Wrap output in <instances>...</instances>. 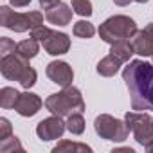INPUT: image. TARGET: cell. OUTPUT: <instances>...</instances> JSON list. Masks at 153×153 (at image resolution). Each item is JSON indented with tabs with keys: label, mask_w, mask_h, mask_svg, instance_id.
<instances>
[{
	"label": "cell",
	"mask_w": 153,
	"mask_h": 153,
	"mask_svg": "<svg viewBox=\"0 0 153 153\" xmlns=\"http://www.w3.org/2000/svg\"><path fill=\"white\" fill-rule=\"evenodd\" d=\"M123 79L131 97V110H153V63L131 59L123 70Z\"/></svg>",
	"instance_id": "obj_1"
},
{
	"label": "cell",
	"mask_w": 153,
	"mask_h": 153,
	"mask_svg": "<svg viewBox=\"0 0 153 153\" xmlns=\"http://www.w3.org/2000/svg\"><path fill=\"white\" fill-rule=\"evenodd\" d=\"M0 72L6 79L9 81H18L24 88H31L36 85L38 74L36 70L29 65V59L20 56L18 52H13L6 58H0Z\"/></svg>",
	"instance_id": "obj_2"
},
{
	"label": "cell",
	"mask_w": 153,
	"mask_h": 153,
	"mask_svg": "<svg viewBox=\"0 0 153 153\" xmlns=\"http://www.w3.org/2000/svg\"><path fill=\"white\" fill-rule=\"evenodd\" d=\"M45 108L58 117H68L76 112H85V101L79 92V88H76L72 85L65 87L58 94H51L45 99Z\"/></svg>",
	"instance_id": "obj_3"
},
{
	"label": "cell",
	"mask_w": 153,
	"mask_h": 153,
	"mask_svg": "<svg viewBox=\"0 0 153 153\" xmlns=\"http://www.w3.org/2000/svg\"><path fill=\"white\" fill-rule=\"evenodd\" d=\"M137 24L133 18L126 16V15H115L106 18L101 27H99V36L103 42L106 43H115L121 40H130L135 33H137Z\"/></svg>",
	"instance_id": "obj_4"
},
{
	"label": "cell",
	"mask_w": 153,
	"mask_h": 153,
	"mask_svg": "<svg viewBox=\"0 0 153 153\" xmlns=\"http://www.w3.org/2000/svg\"><path fill=\"white\" fill-rule=\"evenodd\" d=\"M0 25L15 33H25L38 25H43V15L40 11L15 13L9 6H2L0 7Z\"/></svg>",
	"instance_id": "obj_5"
},
{
	"label": "cell",
	"mask_w": 153,
	"mask_h": 153,
	"mask_svg": "<svg viewBox=\"0 0 153 153\" xmlns=\"http://www.w3.org/2000/svg\"><path fill=\"white\" fill-rule=\"evenodd\" d=\"M31 36L36 38L43 45V49L47 51V54H51V56L67 54L68 49H70V38L65 33L52 31V29H49L45 25H38V27L31 29Z\"/></svg>",
	"instance_id": "obj_6"
},
{
	"label": "cell",
	"mask_w": 153,
	"mask_h": 153,
	"mask_svg": "<svg viewBox=\"0 0 153 153\" xmlns=\"http://www.w3.org/2000/svg\"><path fill=\"white\" fill-rule=\"evenodd\" d=\"M94 130L101 139L112 140V142H123L130 135V128L126 126V123L121 119H115L108 114H101L96 117Z\"/></svg>",
	"instance_id": "obj_7"
},
{
	"label": "cell",
	"mask_w": 153,
	"mask_h": 153,
	"mask_svg": "<svg viewBox=\"0 0 153 153\" xmlns=\"http://www.w3.org/2000/svg\"><path fill=\"white\" fill-rule=\"evenodd\" d=\"M124 123L130 128V131H133L137 144L146 148L153 142V117H149L148 112H128L124 115Z\"/></svg>",
	"instance_id": "obj_8"
},
{
	"label": "cell",
	"mask_w": 153,
	"mask_h": 153,
	"mask_svg": "<svg viewBox=\"0 0 153 153\" xmlns=\"http://www.w3.org/2000/svg\"><path fill=\"white\" fill-rule=\"evenodd\" d=\"M63 117H58V115H52V117H47L43 121L38 123L36 126V135L38 139L42 140H56V139H61L65 130H67V123L61 121Z\"/></svg>",
	"instance_id": "obj_9"
},
{
	"label": "cell",
	"mask_w": 153,
	"mask_h": 153,
	"mask_svg": "<svg viewBox=\"0 0 153 153\" xmlns=\"http://www.w3.org/2000/svg\"><path fill=\"white\" fill-rule=\"evenodd\" d=\"M45 72H47V78L52 83H56V85H59L63 88L68 87V85H72L74 70H72V67L67 61H51L47 65Z\"/></svg>",
	"instance_id": "obj_10"
},
{
	"label": "cell",
	"mask_w": 153,
	"mask_h": 153,
	"mask_svg": "<svg viewBox=\"0 0 153 153\" xmlns=\"http://www.w3.org/2000/svg\"><path fill=\"white\" fill-rule=\"evenodd\" d=\"M42 106H43V101L40 99V96H36L33 92H24V94H20V97L15 105V110L22 117H33L40 112Z\"/></svg>",
	"instance_id": "obj_11"
},
{
	"label": "cell",
	"mask_w": 153,
	"mask_h": 153,
	"mask_svg": "<svg viewBox=\"0 0 153 153\" xmlns=\"http://www.w3.org/2000/svg\"><path fill=\"white\" fill-rule=\"evenodd\" d=\"M72 11H74V9H70L67 4L59 2V4H56L54 7H51V9L45 11V18H47L49 24L65 27V25H68V24L72 22Z\"/></svg>",
	"instance_id": "obj_12"
},
{
	"label": "cell",
	"mask_w": 153,
	"mask_h": 153,
	"mask_svg": "<svg viewBox=\"0 0 153 153\" xmlns=\"http://www.w3.org/2000/svg\"><path fill=\"white\" fill-rule=\"evenodd\" d=\"M130 43L133 47V52L139 54V56H153V36L142 29V31H137L131 38H130Z\"/></svg>",
	"instance_id": "obj_13"
},
{
	"label": "cell",
	"mask_w": 153,
	"mask_h": 153,
	"mask_svg": "<svg viewBox=\"0 0 153 153\" xmlns=\"http://www.w3.org/2000/svg\"><path fill=\"white\" fill-rule=\"evenodd\" d=\"M121 65H123V63H121L115 56L108 54L106 58H103V59L97 63V74L103 76V78H112V76H115V74L119 72Z\"/></svg>",
	"instance_id": "obj_14"
},
{
	"label": "cell",
	"mask_w": 153,
	"mask_h": 153,
	"mask_svg": "<svg viewBox=\"0 0 153 153\" xmlns=\"http://www.w3.org/2000/svg\"><path fill=\"white\" fill-rule=\"evenodd\" d=\"M110 54L115 56L121 63H126V61H130L131 54H135V52H133L130 40H121V42H115L110 45Z\"/></svg>",
	"instance_id": "obj_15"
},
{
	"label": "cell",
	"mask_w": 153,
	"mask_h": 153,
	"mask_svg": "<svg viewBox=\"0 0 153 153\" xmlns=\"http://www.w3.org/2000/svg\"><path fill=\"white\" fill-rule=\"evenodd\" d=\"M54 153H90L92 148L81 142H70V140H61L52 148Z\"/></svg>",
	"instance_id": "obj_16"
},
{
	"label": "cell",
	"mask_w": 153,
	"mask_h": 153,
	"mask_svg": "<svg viewBox=\"0 0 153 153\" xmlns=\"http://www.w3.org/2000/svg\"><path fill=\"white\" fill-rule=\"evenodd\" d=\"M16 52H18L20 56L31 59V58H34V56L40 52V42H38L36 38H33V36L27 38V40H22L20 43H16Z\"/></svg>",
	"instance_id": "obj_17"
},
{
	"label": "cell",
	"mask_w": 153,
	"mask_h": 153,
	"mask_svg": "<svg viewBox=\"0 0 153 153\" xmlns=\"http://www.w3.org/2000/svg\"><path fill=\"white\" fill-rule=\"evenodd\" d=\"M20 97V92L13 87H4L2 90H0V106L9 110V108H15L16 101Z\"/></svg>",
	"instance_id": "obj_18"
},
{
	"label": "cell",
	"mask_w": 153,
	"mask_h": 153,
	"mask_svg": "<svg viewBox=\"0 0 153 153\" xmlns=\"http://www.w3.org/2000/svg\"><path fill=\"white\" fill-rule=\"evenodd\" d=\"M67 130L72 135H81L85 131V119H83V112H76L72 115L67 117Z\"/></svg>",
	"instance_id": "obj_19"
},
{
	"label": "cell",
	"mask_w": 153,
	"mask_h": 153,
	"mask_svg": "<svg viewBox=\"0 0 153 153\" xmlns=\"http://www.w3.org/2000/svg\"><path fill=\"white\" fill-rule=\"evenodd\" d=\"M72 33H74V36H78V38H92L94 33H96V27L90 22H87V20H79V22L74 24Z\"/></svg>",
	"instance_id": "obj_20"
},
{
	"label": "cell",
	"mask_w": 153,
	"mask_h": 153,
	"mask_svg": "<svg viewBox=\"0 0 153 153\" xmlns=\"http://www.w3.org/2000/svg\"><path fill=\"white\" fill-rule=\"evenodd\" d=\"M15 151L24 153V146H22V142L18 140V137L11 135V137H7V139H2V140H0V153H15Z\"/></svg>",
	"instance_id": "obj_21"
},
{
	"label": "cell",
	"mask_w": 153,
	"mask_h": 153,
	"mask_svg": "<svg viewBox=\"0 0 153 153\" xmlns=\"http://www.w3.org/2000/svg\"><path fill=\"white\" fill-rule=\"evenodd\" d=\"M74 13H78L79 16H90L92 15V2L90 0H70Z\"/></svg>",
	"instance_id": "obj_22"
},
{
	"label": "cell",
	"mask_w": 153,
	"mask_h": 153,
	"mask_svg": "<svg viewBox=\"0 0 153 153\" xmlns=\"http://www.w3.org/2000/svg\"><path fill=\"white\" fill-rule=\"evenodd\" d=\"M13 52H16L15 42H13L11 38L2 36V38H0V58H6V56H9V54H13Z\"/></svg>",
	"instance_id": "obj_23"
},
{
	"label": "cell",
	"mask_w": 153,
	"mask_h": 153,
	"mask_svg": "<svg viewBox=\"0 0 153 153\" xmlns=\"http://www.w3.org/2000/svg\"><path fill=\"white\" fill-rule=\"evenodd\" d=\"M11 135H13L11 123H9L6 117H2V119H0V140H2V139H7V137H11Z\"/></svg>",
	"instance_id": "obj_24"
},
{
	"label": "cell",
	"mask_w": 153,
	"mask_h": 153,
	"mask_svg": "<svg viewBox=\"0 0 153 153\" xmlns=\"http://www.w3.org/2000/svg\"><path fill=\"white\" fill-rule=\"evenodd\" d=\"M59 2H61V0H40V7L47 11V9L54 7V6H56V4H59Z\"/></svg>",
	"instance_id": "obj_25"
},
{
	"label": "cell",
	"mask_w": 153,
	"mask_h": 153,
	"mask_svg": "<svg viewBox=\"0 0 153 153\" xmlns=\"http://www.w3.org/2000/svg\"><path fill=\"white\" fill-rule=\"evenodd\" d=\"M9 2H11V6H15V7H25V6L31 4V0H9Z\"/></svg>",
	"instance_id": "obj_26"
},
{
	"label": "cell",
	"mask_w": 153,
	"mask_h": 153,
	"mask_svg": "<svg viewBox=\"0 0 153 153\" xmlns=\"http://www.w3.org/2000/svg\"><path fill=\"white\" fill-rule=\"evenodd\" d=\"M114 2H115V6H121V7H124V6H128V4L131 2V0H114Z\"/></svg>",
	"instance_id": "obj_27"
},
{
	"label": "cell",
	"mask_w": 153,
	"mask_h": 153,
	"mask_svg": "<svg viewBox=\"0 0 153 153\" xmlns=\"http://www.w3.org/2000/svg\"><path fill=\"white\" fill-rule=\"evenodd\" d=\"M146 31H148V33H149V34H151V36H153V22H151V24H148V25H146Z\"/></svg>",
	"instance_id": "obj_28"
},
{
	"label": "cell",
	"mask_w": 153,
	"mask_h": 153,
	"mask_svg": "<svg viewBox=\"0 0 153 153\" xmlns=\"http://www.w3.org/2000/svg\"><path fill=\"white\" fill-rule=\"evenodd\" d=\"M146 151H148V153H153V142H151V144H148V146H146Z\"/></svg>",
	"instance_id": "obj_29"
},
{
	"label": "cell",
	"mask_w": 153,
	"mask_h": 153,
	"mask_svg": "<svg viewBox=\"0 0 153 153\" xmlns=\"http://www.w3.org/2000/svg\"><path fill=\"white\" fill-rule=\"evenodd\" d=\"M135 2H139V4H146L148 0H135Z\"/></svg>",
	"instance_id": "obj_30"
}]
</instances>
